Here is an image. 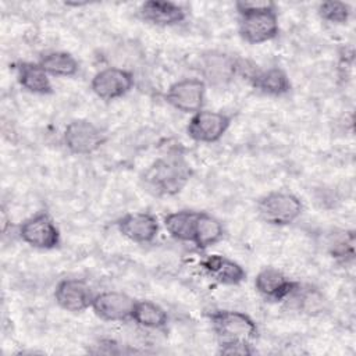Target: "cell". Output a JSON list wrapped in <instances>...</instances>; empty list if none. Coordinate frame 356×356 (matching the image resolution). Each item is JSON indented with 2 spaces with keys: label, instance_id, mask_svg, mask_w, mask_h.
Here are the masks:
<instances>
[{
  "label": "cell",
  "instance_id": "obj_1",
  "mask_svg": "<svg viewBox=\"0 0 356 356\" xmlns=\"http://www.w3.org/2000/svg\"><path fill=\"white\" fill-rule=\"evenodd\" d=\"M239 14V36L250 44H261L280 33L277 6L268 0H242L235 3Z\"/></svg>",
  "mask_w": 356,
  "mask_h": 356
},
{
  "label": "cell",
  "instance_id": "obj_2",
  "mask_svg": "<svg viewBox=\"0 0 356 356\" xmlns=\"http://www.w3.org/2000/svg\"><path fill=\"white\" fill-rule=\"evenodd\" d=\"M192 168L179 154L154 160L140 175L143 188L154 196H174L189 182Z\"/></svg>",
  "mask_w": 356,
  "mask_h": 356
},
{
  "label": "cell",
  "instance_id": "obj_3",
  "mask_svg": "<svg viewBox=\"0 0 356 356\" xmlns=\"http://www.w3.org/2000/svg\"><path fill=\"white\" fill-rule=\"evenodd\" d=\"M256 209L259 217L264 222L270 225L284 227L295 222L300 217L303 211V204L300 199L293 193L274 191L260 197Z\"/></svg>",
  "mask_w": 356,
  "mask_h": 356
},
{
  "label": "cell",
  "instance_id": "obj_4",
  "mask_svg": "<svg viewBox=\"0 0 356 356\" xmlns=\"http://www.w3.org/2000/svg\"><path fill=\"white\" fill-rule=\"evenodd\" d=\"M213 331L220 341L252 342L259 337L256 321L246 313L238 310H214L209 314Z\"/></svg>",
  "mask_w": 356,
  "mask_h": 356
},
{
  "label": "cell",
  "instance_id": "obj_5",
  "mask_svg": "<svg viewBox=\"0 0 356 356\" xmlns=\"http://www.w3.org/2000/svg\"><path fill=\"white\" fill-rule=\"evenodd\" d=\"M18 235L26 245L40 250L56 249L61 242L60 229L46 211L25 218L18 225Z\"/></svg>",
  "mask_w": 356,
  "mask_h": 356
},
{
  "label": "cell",
  "instance_id": "obj_6",
  "mask_svg": "<svg viewBox=\"0 0 356 356\" xmlns=\"http://www.w3.org/2000/svg\"><path fill=\"white\" fill-rule=\"evenodd\" d=\"M65 149L76 156H88L99 150L106 142V134L89 120H72L63 132Z\"/></svg>",
  "mask_w": 356,
  "mask_h": 356
},
{
  "label": "cell",
  "instance_id": "obj_7",
  "mask_svg": "<svg viewBox=\"0 0 356 356\" xmlns=\"http://www.w3.org/2000/svg\"><path fill=\"white\" fill-rule=\"evenodd\" d=\"M231 125V117L221 111L199 110L192 114L188 125V136L200 143H214L218 142Z\"/></svg>",
  "mask_w": 356,
  "mask_h": 356
},
{
  "label": "cell",
  "instance_id": "obj_8",
  "mask_svg": "<svg viewBox=\"0 0 356 356\" xmlns=\"http://www.w3.org/2000/svg\"><path fill=\"white\" fill-rule=\"evenodd\" d=\"M204 96L206 83L200 78H184L168 86L164 99L172 108L195 114L202 110Z\"/></svg>",
  "mask_w": 356,
  "mask_h": 356
},
{
  "label": "cell",
  "instance_id": "obj_9",
  "mask_svg": "<svg viewBox=\"0 0 356 356\" xmlns=\"http://www.w3.org/2000/svg\"><path fill=\"white\" fill-rule=\"evenodd\" d=\"M135 85L134 74L120 67H107L97 71L92 81V92L102 100L111 102L125 96Z\"/></svg>",
  "mask_w": 356,
  "mask_h": 356
},
{
  "label": "cell",
  "instance_id": "obj_10",
  "mask_svg": "<svg viewBox=\"0 0 356 356\" xmlns=\"http://www.w3.org/2000/svg\"><path fill=\"white\" fill-rule=\"evenodd\" d=\"M199 71L206 85L225 86L238 75L239 60L224 51H207L200 56Z\"/></svg>",
  "mask_w": 356,
  "mask_h": 356
},
{
  "label": "cell",
  "instance_id": "obj_11",
  "mask_svg": "<svg viewBox=\"0 0 356 356\" xmlns=\"http://www.w3.org/2000/svg\"><path fill=\"white\" fill-rule=\"evenodd\" d=\"M135 302L136 299L125 292L103 291L95 295L90 307L100 320L117 323L131 320Z\"/></svg>",
  "mask_w": 356,
  "mask_h": 356
},
{
  "label": "cell",
  "instance_id": "obj_12",
  "mask_svg": "<svg viewBox=\"0 0 356 356\" xmlns=\"http://www.w3.org/2000/svg\"><path fill=\"white\" fill-rule=\"evenodd\" d=\"M95 295L90 285L79 278H64L54 288L56 303L71 313H81L89 309Z\"/></svg>",
  "mask_w": 356,
  "mask_h": 356
},
{
  "label": "cell",
  "instance_id": "obj_13",
  "mask_svg": "<svg viewBox=\"0 0 356 356\" xmlns=\"http://www.w3.org/2000/svg\"><path fill=\"white\" fill-rule=\"evenodd\" d=\"M115 225L122 236L142 245L153 242L160 229L157 217L147 211L127 213L117 220Z\"/></svg>",
  "mask_w": 356,
  "mask_h": 356
},
{
  "label": "cell",
  "instance_id": "obj_14",
  "mask_svg": "<svg viewBox=\"0 0 356 356\" xmlns=\"http://www.w3.org/2000/svg\"><path fill=\"white\" fill-rule=\"evenodd\" d=\"M300 285L275 267H264L254 277L256 291L268 300H286Z\"/></svg>",
  "mask_w": 356,
  "mask_h": 356
},
{
  "label": "cell",
  "instance_id": "obj_15",
  "mask_svg": "<svg viewBox=\"0 0 356 356\" xmlns=\"http://www.w3.org/2000/svg\"><path fill=\"white\" fill-rule=\"evenodd\" d=\"M139 15L143 21L156 26H174L185 21V8L174 1L149 0L139 8Z\"/></svg>",
  "mask_w": 356,
  "mask_h": 356
},
{
  "label": "cell",
  "instance_id": "obj_16",
  "mask_svg": "<svg viewBox=\"0 0 356 356\" xmlns=\"http://www.w3.org/2000/svg\"><path fill=\"white\" fill-rule=\"evenodd\" d=\"M202 268L211 280L222 285H238L246 278V271L241 264L220 254L207 256L202 261Z\"/></svg>",
  "mask_w": 356,
  "mask_h": 356
},
{
  "label": "cell",
  "instance_id": "obj_17",
  "mask_svg": "<svg viewBox=\"0 0 356 356\" xmlns=\"http://www.w3.org/2000/svg\"><path fill=\"white\" fill-rule=\"evenodd\" d=\"M248 79L254 89L268 96H282L291 90L289 76L280 67L267 70L256 68Z\"/></svg>",
  "mask_w": 356,
  "mask_h": 356
},
{
  "label": "cell",
  "instance_id": "obj_18",
  "mask_svg": "<svg viewBox=\"0 0 356 356\" xmlns=\"http://www.w3.org/2000/svg\"><path fill=\"white\" fill-rule=\"evenodd\" d=\"M17 81L22 89L33 95H50L53 86L49 74L39 65V63L22 61L15 67Z\"/></svg>",
  "mask_w": 356,
  "mask_h": 356
},
{
  "label": "cell",
  "instance_id": "obj_19",
  "mask_svg": "<svg viewBox=\"0 0 356 356\" xmlns=\"http://www.w3.org/2000/svg\"><path fill=\"white\" fill-rule=\"evenodd\" d=\"M224 236L222 222L206 211H197L192 243L197 249H207L218 243Z\"/></svg>",
  "mask_w": 356,
  "mask_h": 356
},
{
  "label": "cell",
  "instance_id": "obj_20",
  "mask_svg": "<svg viewBox=\"0 0 356 356\" xmlns=\"http://www.w3.org/2000/svg\"><path fill=\"white\" fill-rule=\"evenodd\" d=\"M131 320L146 330H161L168 323L167 312L152 300H136Z\"/></svg>",
  "mask_w": 356,
  "mask_h": 356
},
{
  "label": "cell",
  "instance_id": "obj_21",
  "mask_svg": "<svg viewBox=\"0 0 356 356\" xmlns=\"http://www.w3.org/2000/svg\"><path fill=\"white\" fill-rule=\"evenodd\" d=\"M197 211L178 210L164 217V227L170 236L181 242H192Z\"/></svg>",
  "mask_w": 356,
  "mask_h": 356
},
{
  "label": "cell",
  "instance_id": "obj_22",
  "mask_svg": "<svg viewBox=\"0 0 356 356\" xmlns=\"http://www.w3.org/2000/svg\"><path fill=\"white\" fill-rule=\"evenodd\" d=\"M39 65L53 76H74L79 70L78 60L67 51H49L39 58Z\"/></svg>",
  "mask_w": 356,
  "mask_h": 356
},
{
  "label": "cell",
  "instance_id": "obj_23",
  "mask_svg": "<svg viewBox=\"0 0 356 356\" xmlns=\"http://www.w3.org/2000/svg\"><path fill=\"white\" fill-rule=\"evenodd\" d=\"M296 300V307L306 313V314H317L321 313L324 309V296L318 289H314L312 286L303 288L299 285L296 291L286 299V300Z\"/></svg>",
  "mask_w": 356,
  "mask_h": 356
},
{
  "label": "cell",
  "instance_id": "obj_24",
  "mask_svg": "<svg viewBox=\"0 0 356 356\" xmlns=\"http://www.w3.org/2000/svg\"><path fill=\"white\" fill-rule=\"evenodd\" d=\"M328 252L337 260H352L355 256L353 231H339L337 234H331L328 239Z\"/></svg>",
  "mask_w": 356,
  "mask_h": 356
},
{
  "label": "cell",
  "instance_id": "obj_25",
  "mask_svg": "<svg viewBox=\"0 0 356 356\" xmlns=\"http://www.w3.org/2000/svg\"><path fill=\"white\" fill-rule=\"evenodd\" d=\"M350 6L345 1H323L318 4V15L331 24H346L350 17Z\"/></svg>",
  "mask_w": 356,
  "mask_h": 356
},
{
  "label": "cell",
  "instance_id": "obj_26",
  "mask_svg": "<svg viewBox=\"0 0 356 356\" xmlns=\"http://www.w3.org/2000/svg\"><path fill=\"white\" fill-rule=\"evenodd\" d=\"M218 352L221 355H253L252 342L246 341H220Z\"/></svg>",
  "mask_w": 356,
  "mask_h": 356
}]
</instances>
